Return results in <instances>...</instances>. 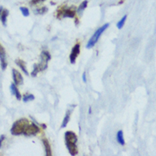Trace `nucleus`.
Masks as SVG:
<instances>
[{
	"label": "nucleus",
	"mask_w": 156,
	"mask_h": 156,
	"mask_svg": "<svg viewBox=\"0 0 156 156\" xmlns=\"http://www.w3.org/2000/svg\"><path fill=\"white\" fill-rule=\"evenodd\" d=\"M78 137L72 131H67L65 133V142L66 146L70 153L71 155H76L78 154V148H77Z\"/></svg>",
	"instance_id": "obj_1"
},
{
	"label": "nucleus",
	"mask_w": 156,
	"mask_h": 156,
	"mask_svg": "<svg viewBox=\"0 0 156 156\" xmlns=\"http://www.w3.org/2000/svg\"><path fill=\"white\" fill-rule=\"evenodd\" d=\"M28 125L29 121L27 119H21L17 120L16 122H14L13 126L10 130V132L12 133V135H14V136L24 134Z\"/></svg>",
	"instance_id": "obj_2"
},
{
	"label": "nucleus",
	"mask_w": 156,
	"mask_h": 156,
	"mask_svg": "<svg viewBox=\"0 0 156 156\" xmlns=\"http://www.w3.org/2000/svg\"><path fill=\"white\" fill-rule=\"evenodd\" d=\"M108 27H109V24H108V23H106V24H104L103 26H101L100 28L97 29V30L95 32V33L91 36V38L90 39V40L88 41L87 45H86V48H87V49H90V48H92V47L97 43L98 39H99V38L101 37V35L103 33V32L108 28Z\"/></svg>",
	"instance_id": "obj_3"
},
{
	"label": "nucleus",
	"mask_w": 156,
	"mask_h": 156,
	"mask_svg": "<svg viewBox=\"0 0 156 156\" xmlns=\"http://www.w3.org/2000/svg\"><path fill=\"white\" fill-rule=\"evenodd\" d=\"M51 59V57L50 55V53L46 50H43L41 54V62L39 64H35L36 68H38L39 72L43 71L47 68V64L48 61Z\"/></svg>",
	"instance_id": "obj_4"
},
{
	"label": "nucleus",
	"mask_w": 156,
	"mask_h": 156,
	"mask_svg": "<svg viewBox=\"0 0 156 156\" xmlns=\"http://www.w3.org/2000/svg\"><path fill=\"white\" fill-rule=\"evenodd\" d=\"M79 51H80V44L79 43H76L74 46H73V48H72V50L71 51V54H70V62H71L72 64H74L75 63V61H76V59H77V57H78V55L79 54Z\"/></svg>",
	"instance_id": "obj_5"
},
{
	"label": "nucleus",
	"mask_w": 156,
	"mask_h": 156,
	"mask_svg": "<svg viewBox=\"0 0 156 156\" xmlns=\"http://www.w3.org/2000/svg\"><path fill=\"white\" fill-rule=\"evenodd\" d=\"M39 131V127L33 124V123H31L28 126V127L26 129L25 132H24V135H27V136H33V135H36L38 132Z\"/></svg>",
	"instance_id": "obj_6"
},
{
	"label": "nucleus",
	"mask_w": 156,
	"mask_h": 156,
	"mask_svg": "<svg viewBox=\"0 0 156 156\" xmlns=\"http://www.w3.org/2000/svg\"><path fill=\"white\" fill-rule=\"evenodd\" d=\"M12 76L14 79V83L16 85H20L23 84V78L21 74L15 69H12Z\"/></svg>",
	"instance_id": "obj_7"
},
{
	"label": "nucleus",
	"mask_w": 156,
	"mask_h": 156,
	"mask_svg": "<svg viewBox=\"0 0 156 156\" xmlns=\"http://www.w3.org/2000/svg\"><path fill=\"white\" fill-rule=\"evenodd\" d=\"M0 61H1V68L3 70H5L7 67V62H6V54H5V50L4 48L0 44Z\"/></svg>",
	"instance_id": "obj_8"
},
{
	"label": "nucleus",
	"mask_w": 156,
	"mask_h": 156,
	"mask_svg": "<svg viewBox=\"0 0 156 156\" xmlns=\"http://www.w3.org/2000/svg\"><path fill=\"white\" fill-rule=\"evenodd\" d=\"M43 146H44V148H45L46 155L47 156L52 155L51 147H50V142H49V141H48L46 138H43Z\"/></svg>",
	"instance_id": "obj_9"
},
{
	"label": "nucleus",
	"mask_w": 156,
	"mask_h": 156,
	"mask_svg": "<svg viewBox=\"0 0 156 156\" xmlns=\"http://www.w3.org/2000/svg\"><path fill=\"white\" fill-rule=\"evenodd\" d=\"M10 91H11L12 95H14V96H15L16 99L21 100V95L20 94V92H19V90H18V89H17L15 84H11V85H10Z\"/></svg>",
	"instance_id": "obj_10"
},
{
	"label": "nucleus",
	"mask_w": 156,
	"mask_h": 156,
	"mask_svg": "<svg viewBox=\"0 0 156 156\" xmlns=\"http://www.w3.org/2000/svg\"><path fill=\"white\" fill-rule=\"evenodd\" d=\"M15 63L21 68V70L25 72V74L26 75H28V69H27V68H26V64H25V62L22 61V60H21V59H17V60H15Z\"/></svg>",
	"instance_id": "obj_11"
},
{
	"label": "nucleus",
	"mask_w": 156,
	"mask_h": 156,
	"mask_svg": "<svg viewBox=\"0 0 156 156\" xmlns=\"http://www.w3.org/2000/svg\"><path fill=\"white\" fill-rule=\"evenodd\" d=\"M9 15V10H3L1 12V15H0V20L2 21V23L6 26V21H7V16Z\"/></svg>",
	"instance_id": "obj_12"
},
{
	"label": "nucleus",
	"mask_w": 156,
	"mask_h": 156,
	"mask_svg": "<svg viewBox=\"0 0 156 156\" xmlns=\"http://www.w3.org/2000/svg\"><path fill=\"white\" fill-rule=\"evenodd\" d=\"M117 141L120 145H125V139H124V134L122 130H119L117 132Z\"/></svg>",
	"instance_id": "obj_13"
},
{
	"label": "nucleus",
	"mask_w": 156,
	"mask_h": 156,
	"mask_svg": "<svg viewBox=\"0 0 156 156\" xmlns=\"http://www.w3.org/2000/svg\"><path fill=\"white\" fill-rule=\"evenodd\" d=\"M62 15L64 17H69V18H72L75 15V11L73 10H71V9H68V10H65L63 12H62Z\"/></svg>",
	"instance_id": "obj_14"
},
{
	"label": "nucleus",
	"mask_w": 156,
	"mask_h": 156,
	"mask_svg": "<svg viewBox=\"0 0 156 156\" xmlns=\"http://www.w3.org/2000/svg\"><path fill=\"white\" fill-rule=\"evenodd\" d=\"M70 114H71V111L67 112V114L65 115L64 119H63L62 124H61V128H64L67 126V125H68V123L69 122V119H70Z\"/></svg>",
	"instance_id": "obj_15"
},
{
	"label": "nucleus",
	"mask_w": 156,
	"mask_h": 156,
	"mask_svg": "<svg viewBox=\"0 0 156 156\" xmlns=\"http://www.w3.org/2000/svg\"><path fill=\"white\" fill-rule=\"evenodd\" d=\"M126 18H127V15L126 14V15H124V16L122 17V19L117 23V28H123V27H124V25H125V22H126Z\"/></svg>",
	"instance_id": "obj_16"
},
{
	"label": "nucleus",
	"mask_w": 156,
	"mask_h": 156,
	"mask_svg": "<svg viewBox=\"0 0 156 156\" xmlns=\"http://www.w3.org/2000/svg\"><path fill=\"white\" fill-rule=\"evenodd\" d=\"M34 96L33 95H32V94H26V95H24L23 96V101L24 102H28L29 101H32V100H34Z\"/></svg>",
	"instance_id": "obj_17"
},
{
	"label": "nucleus",
	"mask_w": 156,
	"mask_h": 156,
	"mask_svg": "<svg viewBox=\"0 0 156 156\" xmlns=\"http://www.w3.org/2000/svg\"><path fill=\"white\" fill-rule=\"evenodd\" d=\"M20 10L21 12V14H23L25 17H28L30 14V12H29V10L27 8V7H21L20 8Z\"/></svg>",
	"instance_id": "obj_18"
},
{
	"label": "nucleus",
	"mask_w": 156,
	"mask_h": 156,
	"mask_svg": "<svg viewBox=\"0 0 156 156\" xmlns=\"http://www.w3.org/2000/svg\"><path fill=\"white\" fill-rule=\"evenodd\" d=\"M87 3H88V1L87 0H85V1H84L81 4H80V6L79 7V11H82V10H84L85 8L87 7Z\"/></svg>",
	"instance_id": "obj_19"
},
{
	"label": "nucleus",
	"mask_w": 156,
	"mask_h": 156,
	"mask_svg": "<svg viewBox=\"0 0 156 156\" xmlns=\"http://www.w3.org/2000/svg\"><path fill=\"white\" fill-rule=\"evenodd\" d=\"M3 140H4V136H3V135H2V136L0 137V148L2 147V142H3Z\"/></svg>",
	"instance_id": "obj_20"
},
{
	"label": "nucleus",
	"mask_w": 156,
	"mask_h": 156,
	"mask_svg": "<svg viewBox=\"0 0 156 156\" xmlns=\"http://www.w3.org/2000/svg\"><path fill=\"white\" fill-rule=\"evenodd\" d=\"M82 78H83V81L84 82H86V75H85V72L83 73V75H82Z\"/></svg>",
	"instance_id": "obj_21"
},
{
	"label": "nucleus",
	"mask_w": 156,
	"mask_h": 156,
	"mask_svg": "<svg viewBox=\"0 0 156 156\" xmlns=\"http://www.w3.org/2000/svg\"><path fill=\"white\" fill-rule=\"evenodd\" d=\"M40 1H43V0H32V3H37Z\"/></svg>",
	"instance_id": "obj_22"
},
{
	"label": "nucleus",
	"mask_w": 156,
	"mask_h": 156,
	"mask_svg": "<svg viewBox=\"0 0 156 156\" xmlns=\"http://www.w3.org/2000/svg\"><path fill=\"white\" fill-rule=\"evenodd\" d=\"M89 114H91V107H90V108H89Z\"/></svg>",
	"instance_id": "obj_23"
}]
</instances>
